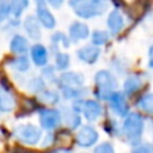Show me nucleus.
<instances>
[{
  "label": "nucleus",
  "mask_w": 153,
  "mask_h": 153,
  "mask_svg": "<svg viewBox=\"0 0 153 153\" xmlns=\"http://www.w3.org/2000/svg\"><path fill=\"white\" fill-rule=\"evenodd\" d=\"M145 131V119L140 113L136 111H130L126 117L123 118L121 126V134L125 137L127 144L131 146L141 144L142 134Z\"/></svg>",
  "instance_id": "f257e3e1"
},
{
  "label": "nucleus",
  "mask_w": 153,
  "mask_h": 153,
  "mask_svg": "<svg viewBox=\"0 0 153 153\" xmlns=\"http://www.w3.org/2000/svg\"><path fill=\"white\" fill-rule=\"evenodd\" d=\"M68 4L76 16L85 20L102 16L108 8L106 0H69Z\"/></svg>",
  "instance_id": "f03ea898"
},
{
  "label": "nucleus",
  "mask_w": 153,
  "mask_h": 153,
  "mask_svg": "<svg viewBox=\"0 0 153 153\" xmlns=\"http://www.w3.org/2000/svg\"><path fill=\"white\" fill-rule=\"evenodd\" d=\"M94 83H95V90H94L95 99L103 102L108 100L110 95L118 88V80L115 75L108 69L98 71L94 76Z\"/></svg>",
  "instance_id": "7ed1b4c3"
},
{
  "label": "nucleus",
  "mask_w": 153,
  "mask_h": 153,
  "mask_svg": "<svg viewBox=\"0 0 153 153\" xmlns=\"http://www.w3.org/2000/svg\"><path fill=\"white\" fill-rule=\"evenodd\" d=\"M42 127L34 123H19L14 129V136L20 144L34 146L42 140Z\"/></svg>",
  "instance_id": "20e7f679"
},
{
  "label": "nucleus",
  "mask_w": 153,
  "mask_h": 153,
  "mask_svg": "<svg viewBox=\"0 0 153 153\" xmlns=\"http://www.w3.org/2000/svg\"><path fill=\"white\" fill-rule=\"evenodd\" d=\"M38 121H39V126L43 130L53 131L58 129L62 123V114H61V110L54 108V107L42 108L38 113Z\"/></svg>",
  "instance_id": "39448f33"
},
{
  "label": "nucleus",
  "mask_w": 153,
  "mask_h": 153,
  "mask_svg": "<svg viewBox=\"0 0 153 153\" xmlns=\"http://www.w3.org/2000/svg\"><path fill=\"white\" fill-rule=\"evenodd\" d=\"M99 141V133L98 130L91 125H81L76 130L75 142L80 148H92L98 144Z\"/></svg>",
  "instance_id": "423d86ee"
},
{
  "label": "nucleus",
  "mask_w": 153,
  "mask_h": 153,
  "mask_svg": "<svg viewBox=\"0 0 153 153\" xmlns=\"http://www.w3.org/2000/svg\"><path fill=\"white\" fill-rule=\"evenodd\" d=\"M80 113L87 122H96L104 114V107L98 99H83Z\"/></svg>",
  "instance_id": "0eeeda50"
},
{
  "label": "nucleus",
  "mask_w": 153,
  "mask_h": 153,
  "mask_svg": "<svg viewBox=\"0 0 153 153\" xmlns=\"http://www.w3.org/2000/svg\"><path fill=\"white\" fill-rule=\"evenodd\" d=\"M108 107L110 111L118 118H125L130 113V106L127 102V96L123 91H114L108 98Z\"/></svg>",
  "instance_id": "6e6552de"
},
{
  "label": "nucleus",
  "mask_w": 153,
  "mask_h": 153,
  "mask_svg": "<svg viewBox=\"0 0 153 153\" xmlns=\"http://www.w3.org/2000/svg\"><path fill=\"white\" fill-rule=\"evenodd\" d=\"M35 15L43 29L53 30L57 25V19L49 8L46 0H35Z\"/></svg>",
  "instance_id": "1a4fd4ad"
},
{
  "label": "nucleus",
  "mask_w": 153,
  "mask_h": 153,
  "mask_svg": "<svg viewBox=\"0 0 153 153\" xmlns=\"http://www.w3.org/2000/svg\"><path fill=\"white\" fill-rule=\"evenodd\" d=\"M106 26H107V31L111 35H118L123 31L125 26H126V19H125L121 10L114 8L108 12L106 19Z\"/></svg>",
  "instance_id": "9d476101"
},
{
  "label": "nucleus",
  "mask_w": 153,
  "mask_h": 153,
  "mask_svg": "<svg viewBox=\"0 0 153 153\" xmlns=\"http://www.w3.org/2000/svg\"><path fill=\"white\" fill-rule=\"evenodd\" d=\"M102 54V50L99 46L91 43V45H84V46L79 48L76 50V57L79 58V61L87 64V65H94L99 61Z\"/></svg>",
  "instance_id": "9b49d317"
},
{
  "label": "nucleus",
  "mask_w": 153,
  "mask_h": 153,
  "mask_svg": "<svg viewBox=\"0 0 153 153\" xmlns=\"http://www.w3.org/2000/svg\"><path fill=\"white\" fill-rule=\"evenodd\" d=\"M30 60L31 62L34 64L35 67L38 68H43L46 67L49 64V60H50V52L43 43H34L31 48H30Z\"/></svg>",
  "instance_id": "f8f14e48"
},
{
  "label": "nucleus",
  "mask_w": 153,
  "mask_h": 153,
  "mask_svg": "<svg viewBox=\"0 0 153 153\" xmlns=\"http://www.w3.org/2000/svg\"><path fill=\"white\" fill-rule=\"evenodd\" d=\"M85 83V77L81 72H75V71H65L58 75L57 85L60 88L62 87H83Z\"/></svg>",
  "instance_id": "ddd939ff"
},
{
  "label": "nucleus",
  "mask_w": 153,
  "mask_h": 153,
  "mask_svg": "<svg viewBox=\"0 0 153 153\" xmlns=\"http://www.w3.org/2000/svg\"><path fill=\"white\" fill-rule=\"evenodd\" d=\"M68 35L71 38V42L77 43L88 39L91 37V30L87 23H84L81 20H75L71 23L69 29H68Z\"/></svg>",
  "instance_id": "4468645a"
},
{
  "label": "nucleus",
  "mask_w": 153,
  "mask_h": 153,
  "mask_svg": "<svg viewBox=\"0 0 153 153\" xmlns=\"http://www.w3.org/2000/svg\"><path fill=\"white\" fill-rule=\"evenodd\" d=\"M145 84V77L140 73H133V75H129L123 81V88L122 91L125 92V95L127 98L136 95L138 91L142 90V87Z\"/></svg>",
  "instance_id": "2eb2a0df"
},
{
  "label": "nucleus",
  "mask_w": 153,
  "mask_h": 153,
  "mask_svg": "<svg viewBox=\"0 0 153 153\" xmlns=\"http://www.w3.org/2000/svg\"><path fill=\"white\" fill-rule=\"evenodd\" d=\"M23 30L27 37L33 41H38L42 37V25L39 23L37 15H27L23 20Z\"/></svg>",
  "instance_id": "dca6fc26"
},
{
  "label": "nucleus",
  "mask_w": 153,
  "mask_h": 153,
  "mask_svg": "<svg viewBox=\"0 0 153 153\" xmlns=\"http://www.w3.org/2000/svg\"><path fill=\"white\" fill-rule=\"evenodd\" d=\"M61 114H62V122L69 130H77L81 126V113L76 111L72 106L64 107L61 108Z\"/></svg>",
  "instance_id": "f3484780"
},
{
  "label": "nucleus",
  "mask_w": 153,
  "mask_h": 153,
  "mask_svg": "<svg viewBox=\"0 0 153 153\" xmlns=\"http://www.w3.org/2000/svg\"><path fill=\"white\" fill-rule=\"evenodd\" d=\"M29 38L23 34H14L10 41V50L14 54H27L30 52Z\"/></svg>",
  "instance_id": "a211bd4d"
},
{
  "label": "nucleus",
  "mask_w": 153,
  "mask_h": 153,
  "mask_svg": "<svg viewBox=\"0 0 153 153\" xmlns=\"http://www.w3.org/2000/svg\"><path fill=\"white\" fill-rule=\"evenodd\" d=\"M16 107V98L10 90L0 87V113H11Z\"/></svg>",
  "instance_id": "6ab92c4d"
},
{
  "label": "nucleus",
  "mask_w": 153,
  "mask_h": 153,
  "mask_svg": "<svg viewBox=\"0 0 153 153\" xmlns=\"http://www.w3.org/2000/svg\"><path fill=\"white\" fill-rule=\"evenodd\" d=\"M61 96L64 100H80V99H85L88 95V91L84 87H62L60 88Z\"/></svg>",
  "instance_id": "aec40b11"
},
{
  "label": "nucleus",
  "mask_w": 153,
  "mask_h": 153,
  "mask_svg": "<svg viewBox=\"0 0 153 153\" xmlns=\"http://www.w3.org/2000/svg\"><path fill=\"white\" fill-rule=\"evenodd\" d=\"M8 67L15 72L26 73L31 68V60L26 54H16L15 57L8 60Z\"/></svg>",
  "instance_id": "412c9836"
},
{
  "label": "nucleus",
  "mask_w": 153,
  "mask_h": 153,
  "mask_svg": "<svg viewBox=\"0 0 153 153\" xmlns=\"http://www.w3.org/2000/svg\"><path fill=\"white\" fill-rule=\"evenodd\" d=\"M71 38L68 34H64V33L61 31H56L52 34V37H50V45H52V53L53 54H56V53H58L61 50V48L62 49H67V48L71 46Z\"/></svg>",
  "instance_id": "4be33fe9"
},
{
  "label": "nucleus",
  "mask_w": 153,
  "mask_h": 153,
  "mask_svg": "<svg viewBox=\"0 0 153 153\" xmlns=\"http://www.w3.org/2000/svg\"><path fill=\"white\" fill-rule=\"evenodd\" d=\"M61 99H62L61 92H58L57 90H50V88H45L38 95V100L46 106H57L61 102Z\"/></svg>",
  "instance_id": "5701e85b"
},
{
  "label": "nucleus",
  "mask_w": 153,
  "mask_h": 153,
  "mask_svg": "<svg viewBox=\"0 0 153 153\" xmlns=\"http://www.w3.org/2000/svg\"><path fill=\"white\" fill-rule=\"evenodd\" d=\"M26 88L33 95H39L45 88H46V80L42 76H33L29 77L26 81Z\"/></svg>",
  "instance_id": "b1692460"
},
{
  "label": "nucleus",
  "mask_w": 153,
  "mask_h": 153,
  "mask_svg": "<svg viewBox=\"0 0 153 153\" xmlns=\"http://www.w3.org/2000/svg\"><path fill=\"white\" fill-rule=\"evenodd\" d=\"M136 107L142 113L153 115V92H146L140 96L136 102Z\"/></svg>",
  "instance_id": "393cba45"
},
{
  "label": "nucleus",
  "mask_w": 153,
  "mask_h": 153,
  "mask_svg": "<svg viewBox=\"0 0 153 153\" xmlns=\"http://www.w3.org/2000/svg\"><path fill=\"white\" fill-rule=\"evenodd\" d=\"M54 67L58 72H65L71 67V56L68 53L58 52L54 54Z\"/></svg>",
  "instance_id": "a878e982"
},
{
  "label": "nucleus",
  "mask_w": 153,
  "mask_h": 153,
  "mask_svg": "<svg viewBox=\"0 0 153 153\" xmlns=\"http://www.w3.org/2000/svg\"><path fill=\"white\" fill-rule=\"evenodd\" d=\"M110 33L108 31H104V30H94L92 33H91V43H94V45H96V46L102 48L104 46L106 43H108V41H110Z\"/></svg>",
  "instance_id": "bb28decb"
},
{
  "label": "nucleus",
  "mask_w": 153,
  "mask_h": 153,
  "mask_svg": "<svg viewBox=\"0 0 153 153\" xmlns=\"http://www.w3.org/2000/svg\"><path fill=\"white\" fill-rule=\"evenodd\" d=\"M11 3V15L12 18H18L19 19L23 12L27 10L30 4V0H10Z\"/></svg>",
  "instance_id": "cd10ccee"
},
{
  "label": "nucleus",
  "mask_w": 153,
  "mask_h": 153,
  "mask_svg": "<svg viewBox=\"0 0 153 153\" xmlns=\"http://www.w3.org/2000/svg\"><path fill=\"white\" fill-rule=\"evenodd\" d=\"M56 72H57V69H56L54 65H49L48 64L46 67L41 68V76L46 81H49V83H57L58 76Z\"/></svg>",
  "instance_id": "c85d7f7f"
},
{
  "label": "nucleus",
  "mask_w": 153,
  "mask_h": 153,
  "mask_svg": "<svg viewBox=\"0 0 153 153\" xmlns=\"http://www.w3.org/2000/svg\"><path fill=\"white\" fill-rule=\"evenodd\" d=\"M11 15V3L10 0H0V23L4 22Z\"/></svg>",
  "instance_id": "c756f323"
},
{
  "label": "nucleus",
  "mask_w": 153,
  "mask_h": 153,
  "mask_svg": "<svg viewBox=\"0 0 153 153\" xmlns=\"http://www.w3.org/2000/svg\"><path fill=\"white\" fill-rule=\"evenodd\" d=\"M95 153H115V149H114L111 142L106 141L95 145Z\"/></svg>",
  "instance_id": "7c9ffc66"
},
{
  "label": "nucleus",
  "mask_w": 153,
  "mask_h": 153,
  "mask_svg": "<svg viewBox=\"0 0 153 153\" xmlns=\"http://www.w3.org/2000/svg\"><path fill=\"white\" fill-rule=\"evenodd\" d=\"M131 153H153V144H138L133 146Z\"/></svg>",
  "instance_id": "2f4dec72"
},
{
  "label": "nucleus",
  "mask_w": 153,
  "mask_h": 153,
  "mask_svg": "<svg viewBox=\"0 0 153 153\" xmlns=\"http://www.w3.org/2000/svg\"><path fill=\"white\" fill-rule=\"evenodd\" d=\"M46 3L49 7L57 10V8H61V7H62V4L65 3V0H46Z\"/></svg>",
  "instance_id": "473e14b6"
},
{
  "label": "nucleus",
  "mask_w": 153,
  "mask_h": 153,
  "mask_svg": "<svg viewBox=\"0 0 153 153\" xmlns=\"http://www.w3.org/2000/svg\"><path fill=\"white\" fill-rule=\"evenodd\" d=\"M53 142H54V136L52 134V131H48V136H46V138L43 140V142H42V146H49V145H52Z\"/></svg>",
  "instance_id": "72a5a7b5"
},
{
  "label": "nucleus",
  "mask_w": 153,
  "mask_h": 153,
  "mask_svg": "<svg viewBox=\"0 0 153 153\" xmlns=\"http://www.w3.org/2000/svg\"><path fill=\"white\" fill-rule=\"evenodd\" d=\"M148 68L153 71V45H150L148 50Z\"/></svg>",
  "instance_id": "f704fd0d"
},
{
  "label": "nucleus",
  "mask_w": 153,
  "mask_h": 153,
  "mask_svg": "<svg viewBox=\"0 0 153 153\" xmlns=\"http://www.w3.org/2000/svg\"><path fill=\"white\" fill-rule=\"evenodd\" d=\"M52 153H71V150L65 149V148H61V149H56L54 152H52Z\"/></svg>",
  "instance_id": "c9c22d12"
}]
</instances>
